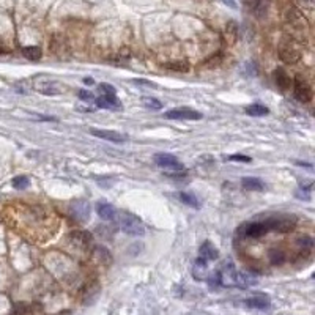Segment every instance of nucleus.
<instances>
[{
  "label": "nucleus",
  "instance_id": "nucleus-1",
  "mask_svg": "<svg viewBox=\"0 0 315 315\" xmlns=\"http://www.w3.org/2000/svg\"><path fill=\"white\" fill-rule=\"evenodd\" d=\"M118 227L122 229L125 233L132 236H142L145 233V225L141 219H139L136 214H132L129 211H125V210H118L115 211V218Z\"/></svg>",
  "mask_w": 315,
  "mask_h": 315
},
{
  "label": "nucleus",
  "instance_id": "nucleus-2",
  "mask_svg": "<svg viewBox=\"0 0 315 315\" xmlns=\"http://www.w3.org/2000/svg\"><path fill=\"white\" fill-rule=\"evenodd\" d=\"M265 227H267L268 232H281V233H287L292 232L296 227V218L293 216H274V218H268L267 220H263Z\"/></svg>",
  "mask_w": 315,
  "mask_h": 315
},
{
  "label": "nucleus",
  "instance_id": "nucleus-3",
  "mask_svg": "<svg viewBox=\"0 0 315 315\" xmlns=\"http://www.w3.org/2000/svg\"><path fill=\"white\" fill-rule=\"evenodd\" d=\"M236 276H238V271H236L235 267H233V263H230V262L224 263L222 267L216 271L218 285L236 287Z\"/></svg>",
  "mask_w": 315,
  "mask_h": 315
},
{
  "label": "nucleus",
  "instance_id": "nucleus-4",
  "mask_svg": "<svg viewBox=\"0 0 315 315\" xmlns=\"http://www.w3.org/2000/svg\"><path fill=\"white\" fill-rule=\"evenodd\" d=\"M155 162H156V166H159L166 170H172V172H183V170H185V166H183L173 155H169V153L156 155Z\"/></svg>",
  "mask_w": 315,
  "mask_h": 315
},
{
  "label": "nucleus",
  "instance_id": "nucleus-5",
  "mask_svg": "<svg viewBox=\"0 0 315 315\" xmlns=\"http://www.w3.org/2000/svg\"><path fill=\"white\" fill-rule=\"evenodd\" d=\"M293 94L299 103H309L312 99V88L302 78H296L293 84Z\"/></svg>",
  "mask_w": 315,
  "mask_h": 315
},
{
  "label": "nucleus",
  "instance_id": "nucleus-6",
  "mask_svg": "<svg viewBox=\"0 0 315 315\" xmlns=\"http://www.w3.org/2000/svg\"><path fill=\"white\" fill-rule=\"evenodd\" d=\"M279 57L284 63H287V65H295V63H298L301 60V52L299 49H296L293 44H284V46L279 49Z\"/></svg>",
  "mask_w": 315,
  "mask_h": 315
},
{
  "label": "nucleus",
  "instance_id": "nucleus-7",
  "mask_svg": "<svg viewBox=\"0 0 315 315\" xmlns=\"http://www.w3.org/2000/svg\"><path fill=\"white\" fill-rule=\"evenodd\" d=\"M166 118L169 120H200L202 113L192 109H186V107H180V109H170L166 112Z\"/></svg>",
  "mask_w": 315,
  "mask_h": 315
},
{
  "label": "nucleus",
  "instance_id": "nucleus-8",
  "mask_svg": "<svg viewBox=\"0 0 315 315\" xmlns=\"http://www.w3.org/2000/svg\"><path fill=\"white\" fill-rule=\"evenodd\" d=\"M69 213H71V218L78 220V222H85L90 218V206L84 200L74 202L71 208H69Z\"/></svg>",
  "mask_w": 315,
  "mask_h": 315
},
{
  "label": "nucleus",
  "instance_id": "nucleus-9",
  "mask_svg": "<svg viewBox=\"0 0 315 315\" xmlns=\"http://www.w3.org/2000/svg\"><path fill=\"white\" fill-rule=\"evenodd\" d=\"M69 241H71L76 248H79V249H88L93 243V238L88 232L74 230L71 235H69Z\"/></svg>",
  "mask_w": 315,
  "mask_h": 315
},
{
  "label": "nucleus",
  "instance_id": "nucleus-10",
  "mask_svg": "<svg viewBox=\"0 0 315 315\" xmlns=\"http://www.w3.org/2000/svg\"><path fill=\"white\" fill-rule=\"evenodd\" d=\"M92 136L94 137H99V139H104V141H109L113 143H123L126 142V136L120 134L117 131H110V129H90Z\"/></svg>",
  "mask_w": 315,
  "mask_h": 315
},
{
  "label": "nucleus",
  "instance_id": "nucleus-11",
  "mask_svg": "<svg viewBox=\"0 0 315 315\" xmlns=\"http://www.w3.org/2000/svg\"><path fill=\"white\" fill-rule=\"evenodd\" d=\"M94 103H96L98 107L101 109H122V103H120V99L115 96V94H103V96H99L94 99Z\"/></svg>",
  "mask_w": 315,
  "mask_h": 315
},
{
  "label": "nucleus",
  "instance_id": "nucleus-12",
  "mask_svg": "<svg viewBox=\"0 0 315 315\" xmlns=\"http://www.w3.org/2000/svg\"><path fill=\"white\" fill-rule=\"evenodd\" d=\"M285 19L288 24H292L293 27L296 29H301L304 27V15L301 13V10H298L296 6H288L287 11H285Z\"/></svg>",
  "mask_w": 315,
  "mask_h": 315
},
{
  "label": "nucleus",
  "instance_id": "nucleus-13",
  "mask_svg": "<svg viewBox=\"0 0 315 315\" xmlns=\"http://www.w3.org/2000/svg\"><path fill=\"white\" fill-rule=\"evenodd\" d=\"M219 255V251L214 248V246L210 241L202 243V246L199 248V258H202L204 262H213L216 260Z\"/></svg>",
  "mask_w": 315,
  "mask_h": 315
},
{
  "label": "nucleus",
  "instance_id": "nucleus-14",
  "mask_svg": "<svg viewBox=\"0 0 315 315\" xmlns=\"http://www.w3.org/2000/svg\"><path fill=\"white\" fill-rule=\"evenodd\" d=\"M192 276L197 281H206L208 276H210V271H208V265L204 262L202 258H197L194 262V268H192Z\"/></svg>",
  "mask_w": 315,
  "mask_h": 315
},
{
  "label": "nucleus",
  "instance_id": "nucleus-15",
  "mask_svg": "<svg viewBox=\"0 0 315 315\" xmlns=\"http://www.w3.org/2000/svg\"><path fill=\"white\" fill-rule=\"evenodd\" d=\"M244 233L251 238H260L263 235H267L268 230H267V227H265L263 222H252V224L246 225Z\"/></svg>",
  "mask_w": 315,
  "mask_h": 315
},
{
  "label": "nucleus",
  "instance_id": "nucleus-16",
  "mask_svg": "<svg viewBox=\"0 0 315 315\" xmlns=\"http://www.w3.org/2000/svg\"><path fill=\"white\" fill-rule=\"evenodd\" d=\"M274 80L282 92H287V90H290V87H292V79H290V76L281 68L274 71Z\"/></svg>",
  "mask_w": 315,
  "mask_h": 315
},
{
  "label": "nucleus",
  "instance_id": "nucleus-17",
  "mask_svg": "<svg viewBox=\"0 0 315 315\" xmlns=\"http://www.w3.org/2000/svg\"><path fill=\"white\" fill-rule=\"evenodd\" d=\"M244 304L251 309H268L269 307V298L265 295H257V296H252V298L246 299Z\"/></svg>",
  "mask_w": 315,
  "mask_h": 315
},
{
  "label": "nucleus",
  "instance_id": "nucleus-18",
  "mask_svg": "<svg viewBox=\"0 0 315 315\" xmlns=\"http://www.w3.org/2000/svg\"><path fill=\"white\" fill-rule=\"evenodd\" d=\"M96 213H98V216L104 220H112L115 218V210L112 208V205L106 204V202H99L96 205Z\"/></svg>",
  "mask_w": 315,
  "mask_h": 315
},
{
  "label": "nucleus",
  "instance_id": "nucleus-19",
  "mask_svg": "<svg viewBox=\"0 0 315 315\" xmlns=\"http://www.w3.org/2000/svg\"><path fill=\"white\" fill-rule=\"evenodd\" d=\"M241 186L248 191H263L265 185L262 183V180L254 178V176H246V178L241 180Z\"/></svg>",
  "mask_w": 315,
  "mask_h": 315
},
{
  "label": "nucleus",
  "instance_id": "nucleus-20",
  "mask_svg": "<svg viewBox=\"0 0 315 315\" xmlns=\"http://www.w3.org/2000/svg\"><path fill=\"white\" fill-rule=\"evenodd\" d=\"M38 92L43 94H59L60 93V87L52 80H44L41 84H36Z\"/></svg>",
  "mask_w": 315,
  "mask_h": 315
},
{
  "label": "nucleus",
  "instance_id": "nucleus-21",
  "mask_svg": "<svg viewBox=\"0 0 315 315\" xmlns=\"http://www.w3.org/2000/svg\"><path fill=\"white\" fill-rule=\"evenodd\" d=\"M273 0H255L254 2V15L257 17H265L268 15Z\"/></svg>",
  "mask_w": 315,
  "mask_h": 315
},
{
  "label": "nucleus",
  "instance_id": "nucleus-22",
  "mask_svg": "<svg viewBox=\"0 0 315 315\" xmlns=\"http://www.w3.org/2000/svg\"><path fill=\"white\" fill-rule=\"evenodd\" d=\"M254 284H255V277L254 276L238 271V276H236V287L238 288H248L251 285H254Z\"/></svg>",
  "mask_w": 315,
  "mask_h": 315
},
{
  "label": "nucleus",
  "instance_id": "nucleus-23",
  "mask_svg": "<svg viewBox=\"0 0 315 315\" xmlns=\"http://www.w3.org/2000/svg\"><path fill=\"white\" fill-rule=\"evenodd\" d=\"M244 110H246V113H248V115H251V117H262V115H265V113H268V107H265L263 104L255 103V104L248 106Z\"/></svg>",
  "mask_w": 315,
  "mask_h": 315
},
{
  "label": "nucleus",
  "instance_id": "nucleus-24",
  "mask_svg": "<svg viewBox=\"0 0 315 315\" xmlns=\"http://www.w3.org/2000/svg\"><path fill=\"white\" fill-rule=\"evenodd\" d=\"M268 257H269L271 265H282L284 262L287 260L285 252L281 251V249H271V251L268 252Z\"/></svg>",
  "mask_w": 315,
  "mask_h": 315
},
{
  "label": "nucleus",
  "instance_id": "nucleus-25",
  "mask_svg": "<svg viewBox=\"0 0 315 315\" xmlns=\"http://www.w3.org/2000/svg\"><path fill=\"white\" fill-rule=\"evenodd\" d=\"M22 54H24L25 59H29V60H32V62H36V60L41 59V49L36 47V46H27V47H24V49H22Z\"/></svg>",
  "mask_w": 315,
  "mask_h": 315
},
{
  "label": "nucleus",
  "instance_id": "nucleus-26",
  "mask_svg": "<svg viewBox=\"0 0 315 315\" xmlns=\"http://www.w3.org/2000/svg\"><path fill=\"white\" fill-rule=\"evenodd\" d=\"M180 200L185 202L186 205H191L194 208H199V200L192 192H181L180 194Z\"/></svg>",
  "mask_w": 315,
  "mask_h": 315
},
{
  "label": "nucleus",
  "instance_id": "nucleus-27",
  "mask_svg": "<svg viewBox=\"0 0 315 315\" xmlns=\"http://www.w3.org/2000/svg\"><path fill=\"white\" fill-rule=\"evenodd\" d=\"M142 103L145 107H148V109H153V110H159L162 109V103L159 99H156V98H148V96H145L142 98Z\"/></svg>",
  "mask_w": 315,
  "mask_h": 315
},
{
  "label": "nucleus",
  "instance_id": "nucleus-28",
  "mask_svg": "<svg viewBox=\"0 0 315 315\" xmlns=\"http://www.w3.org/2000/svg\"><path fill=\"white\" fill-rule=\"evenodd\" d=\"M225 36L230 43H233L236 40V25H235V22H229V25L225 27Z\"/></svg>",
  "mask_w": 315,
  "mask_h": 315
},
{
  "label": "nucleus",
  "instance_id": "nucleus-29",
  "mask_svg": "<svg viewBox=\"0 0 315 315\" xmlns=\"http://www.w3.org/2000/svg\"><path fill=\"white\" fill-rule=\"evenodd\" d=\"M29 185H30V181L27 176H16V178L13 180V186L16 189H25Z\"/></svg>",
  "mask_w": 315,
  "mask_h": 315
},
{
  "label": "nucleus",
  "instance_id": "nucleus-30",
  "mask_svg": "<svg viewBox=\"0 0 315 315\" xmlns=\"http://www.w3.org/2000/svg\"><path fill=\"white\" fill-rule=\"evenodd\" d=\"M298 244H299V248L311 251V249H312V246H314V241H312V238H311V236H302V238L298 239Z\"/></svg>",
  "mask_w": 315,
  "mask_h": 315
},
{
  "label": "nucleus",
  "instance_id": "nucleus-31",
  "mask_svg": "<svg viewBox=\"0 0 315 315\" xmlns=\"http://www.w3.org/2000/svg\"><path fill=\"white\" fill-rule=\"evenodd\" d=\"M299 5H301V8L302 11H314V6H315V0H298ZM301 11V13H302Z\"/></svg>",
  "mask_w": 315,
  "mask_h": 315
},
{
  "label": "nucleus",
  "instance_id": "nucleus-32",
  "mask_svg": "<svg viewBox=\"0 0 315 315\" xmlns=\"http://www.w3.org/2000/svg\"><path fill=\"white\" fill-rule=\"evenodd\" d=\"M79 98L82 101H87V103H90V101H94L96 98H94V94L92 92H87V90H79Z\"/></svg>",
  "mask_w": 315,
  "mask_h": 315
},
{
  "label": "nucleus",
  "instance_id": "nucleus-33",
  "mask_svg": "<svg viewBox=\"0 0 315 315\" xmlns=\"http://www.w3.org/2000/svg\"><path fill=\"white\" fill-rule=\"evenodd\" d=\"M169 69H173V71H188L189 66L186 65V63H170V65H167Z\"/></svg>",
  "mask_w": 315,
  "mask_h": 315
},
{
  "label": "nucleus",
  "instance_id": "nucleus-34",
  "mask_svg": "<svg viewBox=\"0 0 315 315\" xmlns=\"http://www.w3.org/2000/svg\"><path fill=\"white\" fill-rule=\"evenodd\" d=\"M99 92H103V94H115V88H113L110 84H101Z\"/></svg>",
  "mask_w": 315,
  "mask_h": 315
},
{
  "label": "nucleus",
  "instance_id": "nucleus-35",
  "mask_svg": "<svg viewBox=\"0 0 315 315\" xmlns=\"http://www.w3.org/2000/svg\"><path fill=\"white\" fill-rule=\"evenodd\" d=\"M134 84L137 85H147V87H156L155 82H150V80H145V79H134Z\"/></svg>",
  "mask_w": 315,
  "mask_h": 315
},
{
  "label": "nucleus",
  "instance_id": "nucleus-36",
  "mask_svg": "<svg viewBox=\"0 0 315 315\" xmlns=\"http://www.w3.org/2000/svg\"><path fill=\"white\" fill-rule=\"evenodd\" d=\"M230 161H243V162H249L251 161V158H248V156H241V155H233V156H230L229 158Z\"/></svg>",
  "mask_w": 315,
  "mask_h": 315
},
{
  "label": "nucleus",
  "instance_id": "nucleus-37",
  "mask_svg": "<svg viewBox=\"0 0 315 315\" xmlns=\"http://www.w3.org/2000/svg\"><path fill=\"white\" fill-rule=\"evenodd\" d=\"M84 84H85V85H93L94 80H93L92 78H85V79H84Z\"/></svg>",
  "mask_w": 315,
  "mask_h": 315
},
{
  "label": "nucleus",
  "instance_id": "nucleus-38",
  "mask_svg": "<svg viewBox=\"0 0 315 315\" xmlns=\"http://www.w3.org/2000/svg\"><path fill=\"white\" fill-rule=\"evenodd\" d=\"M224 3H227L229 6H232V8H236V5H235V2H233V0H222Z\"/></svg>",
  "mask_w": 315,
  "mask_h": 315
},
{
  "label": "nucleus",
  "instance_id": "nucleus-39",
  "mask_svg": "<svg viewBox=\"0 0 315 315\" xmlns=\"http://www.w3.org/2000/svg\"><path fill=\"white\" fill-rule=\"evenodd\" d=\"M6 52H8V49L3 47V46H0V54H6Z\"/></svg>",
  "mask_w": 315,
  "mask_h": 315
}]
</instances>
